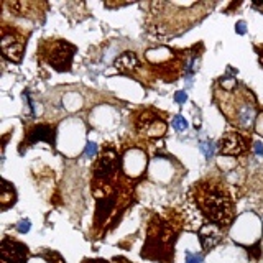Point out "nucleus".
I'll list each match as a JSON object with an SVG mask.
<instances>
[{
    "instance_id": "f257e3e1",
    "label": "nucleus",
    "mask_w": 263,
    "mask_h": 263,
    "mask_svg": "<svg viewBox=\"0 0 263 263\" xmlns=\"http://www.w3.org/2000/svg\"><path fill=\"white\" fill-rule=\"evenodd\" d=\"M197 206L208 219V224L225 229L232 219V201L222 187L210 183H201L196 187Z\"/></svg>"
},
{
    "instance_id": "f03ea898",
    "label": "nucleus",
    "mask_w": 263,
    "mask_h": 263,
    "mask_svg": "<svg viewBox=\"0 0 263 263\" xmlns=\"http://www.w3.org/2000/svg\"><path fill=\"white\" fill-rule=\"evenodd\" d=\"M222 112H225V115L229 117V120L232 124H236L238 129L242 130H248L255 122V99L248 91H245L243 96H240L237 101H225L220 105Z\"/></svg>"
},
{
    "instance_id": "7ed1b4c3",
    "label": "nucleus",
    "mask_w": 263,
    "mask_h": 263,
    "mask_svg": "<svg viewBox=\"0 0 263 263\" xmlns=\"http://www.w3.org/2000/svg\"><path fill=\"white\" fill-rule=\"evenodd\" d=\"M40 51L46 63L51 68H54L56 71H69L76 48L73 45H69L68 41L54 40V41H46V43L41 45Z\"/></svg>"
},
{
    "instance_id": "20e7f679",
    "label": "nucleus",
    "mask_w": 263,
    "mask_h": 263,
    "mask_svg": "<svg viewBox=\"0 0 263 263\" xmlns=\"http://www.w3.org/2000/svg\"><path fill=\"white\" fill-rule=\"evenodd\" d=\"M23 50H25V40L22 38L15 31H2V53L3 58L10 59L13 63H18L23 56Z\"/></svg>"
},
{
    "instance_id": "39448f33",
    "label": "nucleus",
    "mask_w": 263,
    "mask_h": 263,
    "mask_svg": "<svg viewBox=\"0 0 263 263\" xmlns=\"http://www.w3.org/2000/svg\"><path fill=\"white\" fill-rule=\"evenodd\" d=\"M117 173V155L114 150H104L102 157L99 158L94 168V178L96 181L109 183Z\"/></svg>"
},
{
    "instance_id": "423d86ee",
    "label": "nucleus",
    "mask_w": 263,
    "mask_h": 263,
    "mask_svg": "<svg viewBox=\"0 0 263 263\" xmlns=\"http://www.w3.org/2000/svg\"><path fill=\"white\" fill-rule=\"evenodd\" d=\"M28 257V248L20 242L3 238L2 240V260L5 263H25Z\"/></svg>"
},
{
    "instance_id": "0eeeda50",
    "label": "nucleus",
    "mask_w": 263,
    "mask_h": 263,
    "mask_svg": "<svg viewBox=\"0 0 263 263\" xmlns=\"http://www.w3.org/2000/svg\"><path fill=\"white\" fill-rule=\"evenodd\" d=\"M245 150H247L245 138L238 132H229V133H225L219 143V152L222 155H230V157L242 155Z\"/></svg>"
},
{
    "instance_id": "6e6552de",
    "label": "nucleus",
    "mask_w": 263,
    "mask_h": 263,
    "mask_svg": "<svg viewBox=\"0 0 263 263\" xmlns=\"http://www.w3.org/2000/svg\"><path fill=\"white\" fill-rule=\"evenodd\" d=\"M36 142H46L53 147L54 145V127L50 124H40V125L31 127V129L26 132L25 142L22 145L23 147H30V145L36 143Z\"/></svg>"
},
{
    "instance_id": "1a4fd4ad",
    "label": "nucleus",
    "mask_w": 263,
    "mask_h": 263,
    "mask_svg": "<svg viewBox=\"0 0 263 263\" xmlns=\"http://www.w3.org/2000/svg\"><path fill=\"white\" fill-rule=\"evenodd\" d=\"M224 230H225V229L219 227V225L208 224V222H206L203 227H201V230H199V238H201V243H203V248H204V250H210V248H214L220 240H222Z\"/></svg>"
},
{
    "instance_id": "9d476101",
    "label": "nucleus",
    "mask_w": 263,
    "mask_h": 263,
    "mask_svg": "<svg viewBox=\"0 0 263 263\" xmlns=\"http://www.w3.org/2000/svg\"><path fill=\"white\" fill-rule=\"evenodd\" d=\"M140 129H142L148 137H159V135L164 133L166 125H164V122L159 119V117H147V119H142Z\"/></svg>"
},
{
    "instance_id": "9b49d317",
    "label": "nucleus",
    "mask_w": 263,
    "mask_h": 263,
    "mask_svg": "<svg viewBox=\"0 0 263 263\" xmlns=\"http://www.w3.org/2000/svg\"><path fill=\"white\" fill-rule=\"evenodd\" d=\"M115 66H117V69H120V71H132V69H135L138 66V59H137V56H135L133 53H130V51H125L124 54L119 56L115 61Z\"/></svg>"
},
{
    "instance_id": "f8f14e48",
    "label": "nucleus",
    "mask_w": 263,
    "mask_h": 263,
    "mask_svg": "<svg viewBox=\"0 0 263 263\" xmlns=\"http://www.w3.org/2000/svg\"><path fill=\"white\" fill-rule=\"evenodd\" d=\"M0 203H2V209H7L8 206L15 203V191L8 183H3L2 186V194H0Z\"/></svg>"
},
{
    "instance_id": "ddd939ff",
    "label": "nucleus",
    "mask_w": 263,
    "mask_h": 263,
    "mask_svg": "<svg viewBox=\"0 0 263 263\" xmlns=\"http://www.w3.org/2000/svg\"><path fill=\"white\" fill-rule=\"evenodd\" d=\"M199 150L204 153V157L210 159L214 157V153H215V145L210 142V140H201L199 142Z\"/></svg>"
},
{
    "instance_id": "4468645a",
    "label": "nucleus",
    "mask_w": 263,
    "mask_h": 263,
    "mask_svg": "<svg viewBox=\"0 0 263 263\" xmlns=\"http://www.w3.org/2000/svg\"><path fill=\"white\" fill-rule=\"evenodd\" d=\"M173 129L178 130V132H186L187 130V122L183 115H176L175 119H173Z\"/></svg>"
},
{
    "instance_id": "2eb2a0df",
    "label": "nucleus",
    "mask_w": 263,
    "mask_h": 263,
    "mask_svg": "<svg viewBox=\"0 0 263 263\" xmlns=\"http://www.w3.org/2000/svg\"><path fill=\"white\" fill-rule=\"evenodd\" d=\"M184 263H204V258L201 253L186 252V262Z\"/></svg>"
},
{
    "instance_id": "dca6fc26",
    "label": "nucleus",
    "mask_w": 263,
    "mask_h": 263,
    "mask_svg": "<svg viewBox=\"0 0 263 263\" xmlns=\"http://www.w3.org/2000/svg\"><path fill=\"white\" fill-rule=\"evenodd\" d=\"M30 229H31V222H30L28 219H22L20 222L17 224V230H18L20 234H26Z\"/></svg>"
},
{
    "instance_id": "f3484780",
    "label": "nucleus",
    "mask_w": 263,
    "mask_h": 263,
    "mask_svg": "<svg viewBox=\"0 0 263 263\" xmlns=\"http://www.w3.org/2000/svg\"><path fill=\"white\" fill-rule=\"evenodd\" d=\"M84 155H86L87 158H94L97 155V145L92 143V142H89L86 145V150H84Z\"/></svg>"
},
{
    "instance_id": "a211bd4d",
    "label": "nucleus",
    "mask_w": 263,
    "mask_h": 263,
    "mask_svg": "<svg viewBox=\"0 0 263 263\" xmlns=\"http://www.w3.org/2000/svg\"><path fill=\"white\" fill-rule=\"evenodd\" d=\"M175 101L178 102V104H184V102L187 101V94L184 91H180L175 94Z\"/></svg>"
},
{
    "instance_id": "6ab92c4d",
    "label": "nucleus",
    "mask_w": 263,
    "mask_h": 263,
    "mask_svg": "<svg viewBox=\"0 0 263 263\" xmlns=\"http://www.w3.org/2000/svg\"><path fill=\"white\" fill-rule=\"evenodd\" d=\"M236 31L238 33V35H245V33H247L245 22H238L237 25H236Z\"/></svg>"
},
{
    "instance_id": "aec40b11",
    "label": "nucleus",
    "mask_w": 263,
    "mask_h": 263,
    "mask_svg": "<svg viewBox=\"0 0 263 263\" xmlns=\"http://www.w3.org/2000/svg\"><path fill=\"white\" fill-rule=\"evenodd\" d=\"M253 150H255V153L258 155V157H263V145L260 142H255V145H253Z\"/></svg>"
},
{
    "instance_id": "412c9836",
    "label": "nucleus",
    "mask_w": 263,
    "mask_h": 263,
    "mask_svg": "<svg viewBox=\"0 0 263 263\" xmlns=\"http://www.w3.org/2000/svg\"><path fill=\"white\" fill-rule=\"evenodd\" d=\"M257 132L263 135V114L257 119Z\"/></svg>"
},
{
    "instance_id": "4be33fe9",
    "label": "nucleus",
    "mask_w": 263,
    "mask_h": 263,
    "mask_svg": "<svg viewBox=\"0 0 263 263\" xmlns=\"http://www.w3.org/2000/svg\"><path fill=\"white\" fill-rule=\"evenodd\" d=\"M84 263H107L104 260H84Z\"/></svg>"
}]
</instances>
